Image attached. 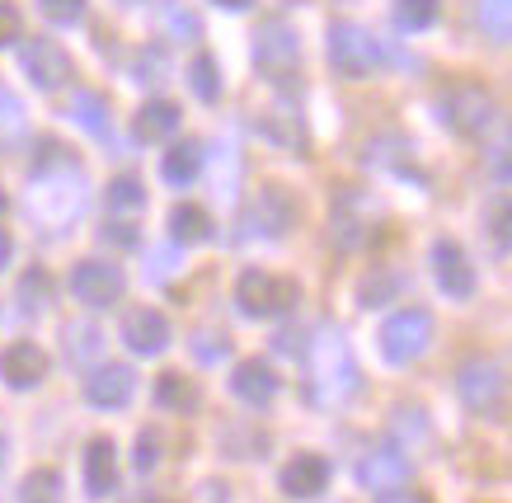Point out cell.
Listing matches in <instances>:
<instances>
[{
	"mask_svg": "<svg viewBox=\"0 0 512 503\" xmlns=\"http://www.w3.org/2000/svg\"><path fill=\"white\" fill-rule=\"evenodd\" d=\"M357 391L353 348L343 344L339 330H325L311 348V395L315 405H343Z\"/></svg>",
	"mask_w": 512,
	"mask_h": 503,
	"instance_id": "6da1fadb",
	"label": "cell"
},
{
	"mask_svg": "<svg viewBox=\"0 0 512 503\" xmlns=\"http://www.w3.org/2000/svg\"><path fill=\"white\" fill-rule=\"evenodd\" d=\"M301 287L292 278H273L264 268H245L240 283H235V306L249 315V320H268V315H282L287 306H296Z\"/></svg>",
	"mask_w": 512,
	"mask_h": 503,
	"instance_id": "7a4b0ae2",
	"label": "cell"
},
{
	"mask_svg": "<svg viewBox=\"0 0 512 503\" xmlns=\"http://www.w3.org/2000/svg\"><path fill=\"white\" fill-rule=\"evenodd\" d=\"M381 57H386V48H381V38L372 29H362L353 19L329 29V62L343 76H372V66H381Z\"/></svg>",
	"mask_w": 512,
	"mask_h": 503,
	"instance_id": "3957f363",
	"label": "cell"
},
{
	"mask_svg": "<svg viewBox=\"0 0 512 503\" xmlns=\"http://www.w3.org/2000/svg\"><path fill=\"white\" fill-rule=\"evenodd\" d=\"M456 391L466 400L470 414H484V419H503V400H508V381H503V367L494 358H470L456 377Z\"/></svg>",
	"mask_w": 512,
	"mask_h": 503,
	"instance_id": "277c9868",
	"label": "cell"
},
{
	"mask_svg": "<svg viewBox=\"0 0 512 503\" xmlns=\"http://www.w3.org/2000/svg\"><path fill=\"white\" fill-rule=\"evenodd\" d=\"M428 344H433V315L423 311V306H409V311H395L381 325V353H386L390 362H414L428 353Z\"/></svg>",
	"mask_w": 512,
	"mask_h": 503,
	"instance_id": "5b68a950",
	"label": "cell"
},
{
	"mask_svg": "<svg viewBox=\"0 0 512 503\" xmlns=\"http://www.w3.org/2000/svg\"><path fill=\"white\" fill-rule=\"evenodd\" d=\"M442 113H447V123L461 132V137H480V132H489L498 118V104L494 95L484 90V85H475V80H461V85H451L447 90V104H442Z\"/></svg>",
	"mask_w": 512,
	"mask_h": 503,
	"instance_id": "8992f818",
	"label": "cell"
},
{
	"mask_svg": "<svg viewBox=\"0 0 512 503\" xmlns=\"http://www.w3.org/2000/svg\"><path fill=\"white\" fill-rule=\"evenodd\" d=\"M123 268L118 264H104V259H85V264L71 268V297L80 301V306H113V301L123 297Z\"/></svg>",
	"mask_w": 512,
	"mask_h": 503,
	"instance_id": "52a82bcc",
	"label": "cell"
},
{
	"mask_svg": "<svg viewBox=\"0 0 512 503\" xmlns=\"http://www.w3.org/2000/svg\"><path fill=\"white\" fill-rule=\"evenodd\" d=\"M296 221V198L287 189H259V198L249 203L245 212V236H264V240H278L292 231Z\"/></svg>",
	"mask_w": 512,
	"mask_h": 503,
	"instance_id": "ba28073f",
	"label": "cell"
},
{
	"mask_svg": "<svg viewBox=\"0 0 512 503\" xmlns=\"http://www.w3.org/2000/svg\"><path fill=\"white\" fill-rule=\"evenodd\" d=\"M254 62H259V71H268V76H287V71L301 62V38H296L292 24L268 19L264 29L254 33Z\"/></svg>",
	"mask_w": 512,
	"mask_h": 503,
	"instance_id": "9c48e42d",
	"label": "cell"
},
{
	"mask_svg": "<svg viewBox=\"0 0 512 503\" xmlns=\"http://www.w3.org/2000/svg\"><path fill=\"white\" fill-rule=\"evenodd\" d=\"M24 71L38 90H62L66 80H71V57H66L62 43H52V38H29L24 43Z\"/></svg>",
	"mask_w": 512,
	"mask_h": 503,
	"instance_id": "30bf717a",
	"label": "cell"
},
{
	"mask_svg": "<svg viewBox=\"0 0 512 503\" xmlns=\"http://www.w3.org/2000/svg\"><path fill=\"white\" fill-rule=\"evenodd\" d=\"M433 268H437V287H442L447 297H456V301L475 297V268H470V259L461 254L456 240H437L433 245Z\"/></svg>",
	"mask_w": 512,
	"mask_h": 503,
	"instance_id": "8fae6325",
	"label": "cell"
},
{
	"mask_svg": "<svg viewBox=\"0 0 512 503\" xmlns=\"http://www.w3.org/2000/svg\"><path fill=\"white\" fill-rule=\"evenodd\" d=\"M123 344L132 348V353H141V358H156V353H165V344H170V320H165L160 311H151V306L127 311Z\"/></svg>",
	"mask_w": 512,
	"mask_h": 503,
	"instance_id": "7c38bea8",
	"label": "cell"
},
{
	"mask_svg": "<svg viewBox=\"0 0 512 503\" xmlns=\"http://www.w3.org/2000/svg\"><path fill=\"white\" fill-rule=\"evenodd\" d=\"M137 391V377H132V367L123 362H109V367H99L90 381H85V400L94 409H123Z\"/></svg>",
	"mask_w": 512,
	"mask_h": 503,
	"instance_id": "4fadbf2b",
	"label": "cell"
},
{
	"mask_svg": "<svg viewBox=\"0 0 512 503\" xmlns=\"http://www.w3.org/2000/svg\"><path fill=\"white\" fill-rule=\"evenodd\" d=\"M278 480H282V494H292V499H315V494H325V485H329V461L315 452H301L282 466Z\"/></svg>",
	"mask_w": 512,
	"mask_h": 503,
	"instance_id": "5bb4252c",
	"label": "cell"
},
{
	"mask_svg": "<svg viewBox=\"0 0 512 503\" xmlns=\"http://www.w3.org/2000/svg\"><path fill=\"white\" fill-rule=\"evenodd\" d=\"M0 377L10 381L15 391H29V386H38L47 377V353L38 344H29V339H19V344L0 353Z\"/></svg>",
	"mask_w": 512,
	"mask_h": 503,
	"instance_id": "9a60e30c",
	"label": "cell"
},
{
	"mask_svg": "<svg viewBox=\"0 0 512 503\" xmlns=\"http://www.w3.org/2000/svg\"><path fill=\"white\" fill-rule=\"evenodd\" d=\"M357 480L372 489V494H386V489H404V480H409V461H404L395 447H376V452L362 456V466H357Z\"/></svg>",
	"mask_w": 512,
	"mask_h": 503,
	"instance_id": "2e32d148",
	"label": "cell"
},
{
	"mask_svg": "<svg viewBox=\"0 0 512 503\" xmlns=\"http://www.w3.org/2000/svg\"><path fill=\"white\" fill-rule=\"evenodd\" d=\"M231 391L240 395L245 405H268V400L278 395V377H273V367H268V362L245 358L231 372Z\"/></svg>",
	"mask_w": 512,
	"mask_h": 503,
	"instance_id": "e0dca14e",
	"label": "cell"
},
{
	"mask_svg": "<svg viewBox=\"0 0 512 503\" xmlns=\"http://www.w3.org/2000/svg\"><path fill=\"white\" fill-rule=\"evenodd\" d=\"M113 442L109 438H94L85 447V489H90L94 499H104L113 485H118V461H113Z\"/></svg>",
	"mask_w": 512,
	"mask_h": 503,
	"instance_id": "ac0fdd59",
	"label": "cell"
},
{
	"mask_svg": "<svg viewBox=\"0 0 512 503\" xmlns=\"http://www.w3.org/2000/svg\"><path fill=\"white\" fill-rule=\"evenodd\" d=\"M179 104H170V99H151L146 109L137 113V137L141 142H165L170 132H179Z\"/></svg>",
	"mask_w": 512,
	"mask_h": 503,
	"instance_id": "d6986e66",
	"label": "cell"
},
{
	"mask_svg": "<svg viewBox=\"0 0 512 503\" xmlns=\"http://www.w3.org/2000/svg\"><path fill=\"white\" fill-rule=\"evenodd\" d=\"M202 170V151L198 142H184V146H170L165 151V160H160V174H165V184H174V189H184V184H193Z\"/></svg>",
	"mask_w": 512,
	"mask_h": 503,
	"instance_id": "ffe728a7",
	"label": "cell"
},
{
	"mask_svg": "<svg viewBox=\"0 0 512 503\" xmlns=\"http://www.w3.org/2000/svg\"><path fill=\"white\" fill-rule=\"evenodd\" d=\"M475 24L489 43H508L512 38V0H475Z\"/></svg>",
	"mask_w": 512,
	"mask_h": 503,
	"instance_id": "44dd1931",
	"label": "cell"
},
{
	"mask_svg": "<svg viewBox=\"0 0 512 503\" xmlns=\"http://www.w3.org/2000/svg\"><path fill=\"white\" fill-rule=\"evenodd\" d=\"M170 236L179 240V245H198V240L212 236V217H207L202 207H193V203L174 207L170 212Z\"/></svg>",
	"mask_w": 512,
	"mask_h": 503,
	"instance_id": "7402d4cb",
	"label": "cell"
},
{
	"mask_svg": "<svg viewBox=\"0 0 512 503\" xmlns=\"http://www.w3.org/2000/svg\"><path fill=\"white\" fill-rule=\"evenodd\" d=\"M24 132H29V123H24V104H19L15 90L0 85V151L19 146L24 142Z\"/></svg>",
	"mask_w": 512,
	"mask_h": 503,
	"instance_id": "603a6c76",
	"label": "cell"
},
{
	"mask_svg": "<svg viewBox=\"0 0 512 503\" xmlns=\"http://www.w3.org/2000/svg\"><path fill=\"white\" fill-rule=\"evenodd\" d=\"M156 400L165 409H193L198 405V386H193L184 372H165V377L156 381Z\"/></svg>",
	"mask_w": 512,
	"mask_h": 503,
	"instance_id": "cb8c5ba5",
	"label": "cell"
},
{
	"mask_svg": "<svg viewBox=\"0 0 512 503\" xmlns=\"http://www.w3.org/2000/svg\"><path fill=\"white\" fill-rule=\"evenodd\" d=\"M188 80H193V95H198L202 104H217V99H221L217 62H212L207 52H198V57H193V66H188Z\"/></svg>",
	"mask_w": 512,
	"mask_h": 503,
	"instance_id": "d4e9b609",
	"label": "cell"
},
{
	"mask_svg": "<svg viewBox=\"0 0 512 503\" xmlns=\"http://www.w3.org/2000/svg\"><path fill=\"white\" fill-rule=\"evenodd\" d=\"M62 499V475L57 471H33L19 485V503H57Z\"/></svg>",
	"mask_w": 512,
	"mask_h": 503,
	"instance_id": "484cf974",
	"label": "cell"
},
{
	"mask_svg": "<svg viewBox=\"0 0 512 503\" xmlns=\"http://www.w3.org/2000/svg\"><path fill=\"white\" fill-rule=\"evenodd\" d=\"M109 207L113 212H141L146 207V189H141L137 174H118L109 184Z\"/></svg>",
	"mask_w": 512,
	"mask_h": 503,
	"instance_id": "4316f807",
	"label": "cell"
},
{
	"mask_svg": "<svg viewBox=\"0 0 512 503\" xmlns=\"http://www.w3.org/2000/svg\"><path fill=\"white\" fill-rule=\"evenodd\" d=\"M104 118H109V104H104L99 95H90V90H80V95H76V123L85 127L90 137H104V132H109V123H104Z\"/></svg>",
	"mask_w": 512,
	"mask_h": 503,
	"instance_id": "83f0119b",
	"label": "cell"
},
{
	"mask_svg": "<svg viewBox=\"0 0 512 503\" xmlns=\"http://www.w3.org/2000/svg\"><path fill=\"white\" fill-rule=\"evenodd\" d=\"M395 292H400V278H395V273H386V268H372V273L362 278V287H357L362 306H386Z\"/></svg>",
	"mask_w": 512,
	"mask_h": 503,
	"instance_id": "f1b7e54d",
	"label": "cell"
},
{
	"mask_svg": "<svg viewBox=\"0 0 512 503\" xmlns=\"http://www.w3.org/2000/svg\"><path fill=\"white\" fill-rule=\"evenodd\" d=\"M437 10H442V0H400L395 5V19H400V29L419 33L428 24H437Z\"/></svg>",
	"mask_w": 512,
	"mask_h": 503,
	"instance_id": "f546056e",
	"label": "cell"
},
{
	"mask_svg": "<svg viewBox=\"0 0 512 503\" xmlns=\"http://www.w3.org/2000/svg\"><path fill=\"white\" fill-rule=\"evenodd\" d=\"M264 132L278 137L282 146H292V151H306V127H301V118H292V113H268Z\"/></svg>",
	"mask_w": 512,
	"mask_h": 503,
	"instance_id": "4dcf8cb0",
	"label": "cell"
},
{
	"mask_svg": "<svg viewBox=\"0 0 512 503\" xmlns=\"http://www.w3.org/2000/svg\"><path fill=\"white\" fill-rule=\"evenodd\" d=\"M47 297H52V278H47L43 268H33L29 278L19 283V301H24V311H43Z\"/></svg>",
	"mask_w": 512,
	"mask_h": 503,
	"instance_id": "1f68e13d",
	"label": "cell"
},
{
	"mask_svg": "<svg viewBox=\"0 0 512 503\" xmlns=\"http://www.w3.org/2000/svg\"><path fill=\"white\" fill-rule=\"evenodd\" d=\"M38 10H43L52 24H76L85 15V0H38Z\"/></svg>",
	"mask_w": 512,
	"mask_h": 503,
	"instance_id": "d6a6232c",
	"label": "cell"
},
{
	"mask_svg": "<svg viewBox=\"0 0 512 503\" xmlns=\"http://www.w3.org/2000/svg\"><path fill=\"white\" fill-rule=\"evenodd\" d=\"M226 353H231V339H226V334H217V330L198 334V358L202 362H217V358H226Z\"/></svg>",
	"mask_w": 512,
	"mask_h": 503,
	"instance_id": "836d02e7",
	"label": "cell"
},
{
	"mask_svg": "<svg viewBox=\"0 0 512 503\" xmlns=\"http://www.w3.org/2000/svg\"><path fill=\"white\" fill-rule=\"evenodd\" d=\"M19 43V10L15 5H0V48Z\"/></svg>",
	"mask_w": 512,
	"mask_h": 503,
	"instance_id": "e575fe53",
	"label": "cell"
},
{
	"mask_svg": "<svg viewBox=\"0 0 512 503\" xmlns=\"http://www.w3.org/2000/svg\"><path fill=\"white\" fill-rule=\"evenodd\" d=\"M156 461H160L156 438H146V433H141L137 438V471H156Z\"/></svg>",
	"mask_w": 512,
	"mask_h": 503,
	"instance_id": "d590c367",
	"label": "cell"
},
{
	"mask_svg": "<svg viewBox=\"0 0 512 503\" xmlns=\"http://www.w3.org/2000/svg\"><path fill=\"white\" fill-rule=\"evenodd\" d=\"M376 503H433L428 494H419V489H386Z\"/></svg>",
	"mask_w": 512,
	"mask_h": 503,
	"instance_id": "8d00e7d4",
	"label": "cell"
},
{
	"mask_svg": "<svg viewBox=\"0 0 512 503\" xmlns=\"http://www.w3.org/2000/svg\"><path fill=\"white\" fill-rule=\"evenodd\" d=\"M170 33H184V38H198V19L184 15V10H170Z\"/></svg>",
	"mask_w": 512,
	"mask_h": 503,
	"instance_id": "74e56055",
	"label": "cell"
},
{
	"mask_svg": "<svg viewBox=\"0 0 512 503\" xmlns=\"http://www.w3.org/2000/svg\"><path fill=\"white\" fill-rule=\"evenodd\" d=\"M494 240L508 245V212H503V207H498V217H494Z\"/></svg>",
	"mask_w": 512,
	"mask_h": 503,
	"instance_id": "f35d334b",
	"label": "cell"
},
{
	"mask_svg": "<svg viewBox=\"0 0 512 503\" xmlns=\"http://www.w3.org/2000/svg\"><path fill=\"white\" fill-rule=\"evenodd\" d=\"M494 174H498V184L508 179V151H503V146H498V151H494Z\"/></svg>",
	"mask_w": 512,
	"mask_h": 503,
	"instance_id": "ab89813d",
	"label": "cell"
},
{
	"mask_svg": "<svg viewBox=\"0 0 512 503\" xmlns=\"http://www.w3.org/2000/svg\"><path fill=\"white\" fill-rule=\"evenodd\" d=\"M10 254H15V245H10V231H0V268L10 264Z\"/></svg>",
	"mask_w": 512,
	"mask_h": 503,
	"instance_id": "60d3db41",
	"label": "cell"
},
{
	"mask_svg": "<svg viewBox=\"0 0 512 503\" xmlns=\"http://www.w3.org/2000/svg\"><path fill=\"white\" fill-rule=\"evenodd\" d=\"M217 5H226V10H245L249 0H217Z\"/></svg>",
	"mask_w": 512,
	"mask_h": 503,
	"instance_id": "b9f144b4",
	"label": "cell"
},
{
	"mask_svg": "<svg viewBox=\"0 0 512 503\" xmlns=\"http://www.w3.org/2000/svg\"><path fill=\"white\" fill-rule=\"evenodd\" d=\"M0 461H5V438H0Z\"/></svg>",
	"mask_w": 512,
	"mask_h": 503,
	"instance_id": "7bdbcfd3",
	"label": "cell"
},
{
	"mask_svg": "<svg viewBox=\"0 0 512 503\" xmlns=\"http://www.w3.org/2000/svg\"><path fill=\"white\" fill-rule=\"evenodd\" d=\"M0 207H5V193H0Z\"/></svg>",
	"mask_w": 512,
	"mask_h": 503,
	"instance_id": "ee69618b",
	"label": "cell"
},
{
	"mask_svg": "<svg viewBox=\"0 0 512 503\" xmlns=\"http://www.w3.org/2000/svg\"><path fill=\"white\" fill-rule=\"evenodd\" d=\"M123 5H137V0H123Z\"/></svg>",
	"mask_w": 512,
	"mask_h": 503,
	"instance_id": "f6af8a7d",
	"label": "cell"
}]
</instances>
